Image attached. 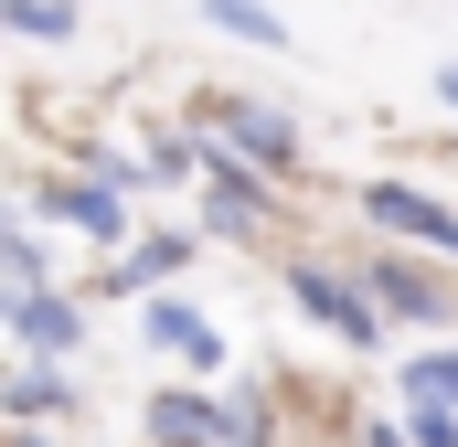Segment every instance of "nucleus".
<instances>
[{
    "label": "nucleus",
    "instance_id": "obj_7",
    "mask_svg": "<svg viewBox=\"0 0 458 447\" xmlns=\"http://www.w3.org/2000/svg\"><path fill=\"white\" fill-rule=\"evenodd\" d=\"M0 21H11V32H43V43H64V32H75V0H0Z\"/></svg>",
    "mask_w": 458,
    "mask_h": 447
},
{
    "label": "nucleus",
    "instance_id": "obj_3",
    "mask_svg": "<svg viewBox=\"0 0 458 447\" xmlns=\"http://www.w3.org/2000/svg\"><path fill=\"white\" fill-rule=\"evenodd\" d=\"M149 426H160V447H203V437H256L245 416H214L203 394H160V405H149Z\"/></svg>",
    "mask_w": 458,
    "mask_h": 447
},
{
    "label": "nucleus",
    "instance_id": "obj_1",
    "mask_svg": "<svg viewBox=\"0 0 458 447\" xmlns=\"http://www.w3.org/2000/svg\"><path fill=\"white\" fill-rule=\"evenodd\" d=\"M373 224H384V234H416V245H448V256H458V214H448V203H427V192H405V181H373Z\"/></svg>",
    "mask_w": 458,
    "mask_h": 447
},
{
    "label": "nucleus",
    "instance_id": "obj_13",
    "mask_svg": "<svg viewBox=\"0 0 458 447\" xmlns=\"http://www.w3.org/2000/svg\"><path fill=\"white\" fill-rule=\"evenodd\" d=\"M437 86H448V107H458V64H448V75H437Z\"/></svg>",
    "mask_w": 458,
    "mask_h": 447
},
{
    "label": "nucleus",
    "instance_id": "obj_10",
    "mask_svg": "<svg viewBox=\"0 0 458 447\" xmlns=\"http://www.w3.org/2000/svg\"><path fill=\"white\" fill-rule=\"evenodd\" d=\"M182 256H192V245H139V256H128V288H160Z\"/></svg>",
    "mask_w": 458,
    "mask_h": 447
},
{
    "label": "nucleus",
    "instance_id": "obj_5",
    "mask_svg": "<svg viewBox=\"0 0 458 447\" xmlns=\"http://www.w3.org/2000/svg\"><path fill=\"white\" fill-rule=\"evenodd\" d=\"M21 341H32V351H75V309H64L54 288H32V299H21Z\"/></svg>",
    "mask_w": 458,
    "mask_h": 447
},
{
    "label": "nucleus",
    "instance_id": "obj_9",
    "mask_svg": "<svg viewBox=\"0 0 458 447\" xmlns=\"http://www.w3.org/2000/svg\"><path fill=\"white\" fill-rule=\"evenodd\" d=\"M203 11H214V21H225V32H245V43H288V32H277V21H267V11H256V0H203Z\"/></svg>",
    "mask_w": 458,
    "mask_h": 447
},
{
    "label": "nucleus",
    "instance_id": "obj_6",
    "mask_svg": "<svg viewBox=\"0 0 458 447\" xmlns=\"http://www.w3.org/2000/svg\"><path fill=\"white\" fill-rule=\"evenodd\" d=\"M214 117H225L256 160H288V149H299V139H288V117H267V107H214Z\"/></svg>",
    "mask_w": 458,
    "mask_h": 447
},
{
    "label": "nucleus",
    "instance_id": "obj_2",
    "mask_svg": "<svg viewBox=\"0 0 458 447\" xmlns=\"http://www.w3.org/2000/svg\"><path fill=\"white\" fill-rule=\"evenodd\" d=\"M288 288H299V309H310L320 331H342V341H373V309H362V288H342L331 266H299Z\"/></svg>",
    "mask_w": 458,
    "mask_h": 447
},
{
    "label": "nucleus",
    "instance_id": "obj_11",
    "mask_svg": "<svg viewBox=\"0 0 458 447\" xmlns=\"http://www.w3.org/2000/svg\"><path fill=\"white\" fill-rule=\"evenodd\" d=\"M416 447H458V426H448V405H437V394H416Z\"/></svg>",
    "mask_w": 458,
    "mask_h": 447
},
{
    "label": "nucleus",
    "instance_id": "obj_8",
    "mask_svg": "<svg viewBox=\"0 0 458 447\" xmlns=\"http://www.w3.org/2000/svg\"><path fill=\"white\" fill-rule=\"evenodd\" d=\"M384 299H394L405 320H437V277H416V266H384Z\"/></svg>",
    "mask_w": 458,
    "mask_h": 447
},
{
    "label": "nucleus",
    "instance_id": "obj_12",
    "mask_svg": "<svg viewBox=\"0 0 458 447\" xmlns=\"http://www.w3.org/2000/svg\"><path fill=\"white\" fill-rule=\"evenodd\" d=\"M405 384H416V394H458V351H437V362H416Z\"/></svg>",
    "mask_w": 458,
    "mask_h": 447
},
{
    "label": "nucleus",
    "instance_id": "obj_4",
    "mask_svg": "<svg viewBox=\"0 0 458 447\" xmlns=\"http://www.w3.org/2000/svg\"><path fill=\"white\" fill-rule=\"evenodd\" d=\"M149 341H171L182 362H214V351H225V341H214V320H192L182 299H160V309H149Z\"/></svg>",
    "mask_w": 458,
    "mask_h": 447
}]
</instances>
